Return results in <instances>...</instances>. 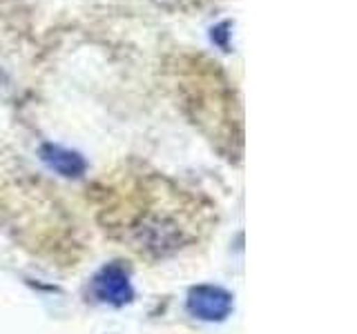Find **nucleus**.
<instances>
[{"instance_id":"nucleus-5","label":"nucleus","mask_w":357,"mask_h":334,"mask_svg":"<svg viewBox=\"0 0 357 334\" xmlns=\"http://www.w3.org/2000/svg\"><path fill=\"white\" fill-rule=\"evenodd\" d=\"M210 40L217 45L219 49L223 51H230L232 49V22L230 20H221L217 22L215 27L210 29Z\"/></svg>"},{"instance_id":"nucleus-4","label":"nucleus","mask_w":357,"mask_h":334,"mask_svg":"<svg viewBox=\"0 0 357 334\" xmlns=\"http://www.w3.org/2000/svg\"><path fill=\"white\" fill-rule=\"evenodd\" d=\"M38 156L52 172H56L59 176H65V178H78L87 170V161L83 159L81 152L67 150L63 145H56V143H43L38 150Z\"/></svg>"},{"instance_id":"nucleus-2","label":"nucleus","mask_w":357,"mask_h":334,"mask_svg":"<svg viewBox=\"0 0 357 334\" xmlns=\"http://www.w3.org/2000/svg\"><path fill=\"white\" fill-rule=\"evenodd\" d=\"M188 312L199 321H208V323H219L226 321L230 317V312L234 308V299L228 289H223L219 285H195L188 292L185 301Z\"/></svg>"},{"instance_id":"nucleus-6","label":"nucleus","mask_w":357,"mask_h":334,"mask_svg":"<svg viewBox=\"0 0 357 334\" xmlns=\"http://www.w3.org/2000/svg\"><path fill=\"white\" fill-rule=\"evenodd\" d=\"M7 81V76H5V72H0V83H5Z\"/></svg>"},{"instance_id":"nucleus-3","label":"nucleus","mask_w":357,"mask_h":334,"mask_svg":"<svg viewBox=\"0 0 357 334\" xmlns=\"http://www.w3.org/2000/svg\"><path fill=\"white\" fill-rule=\"evenodd\" d=\"M92 294L105 305H128L134 299V289L130 283V274L121 263H107L92 278Z\"/></svg>"},{"instance_id":"nucleus-1","label":"nucleus","mask_w":357,"mask_h":334,"mask_svg":"<svg viewBox=\"0 0 357 334\" xmlns=\"http://www.w3.org/2000/svg\"><path fill=\"white\" fill-rule=\"evenodd\" d=\"M134 243L152 256H167L183 248V230L163 216H148L134 228Z\"/></svg>"}]
</instances>
